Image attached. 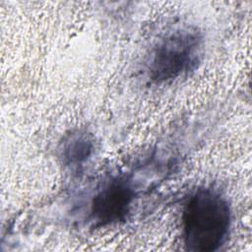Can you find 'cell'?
<instances>
[{
  "mask_svg": "<svg viewBox=\"0 0 252 252\" xmlns=\"http://www.w3.org/2000/svg\"><path fill=\"white\" fill-rule=\"evenodd\" d=\"M231 221L230 205L219 190L196 189L182 208V237L186 249L193 252L219 250L228 239Z\"/></svg>",
  "mask_w": 252,
  "mask_h": 252,
  "instance_id": "cell-1",
  "label": "cell"
},
{
  "mask_svg": "<svg viewBox=\"0 0 252 252\" xmlns=\"http://www.w3.org/2000/svg\"><path fill=\"white\" fill-rule=\"evenodd\" d=\"M204 51L203 33L194 26H183L165 33L152 48L147 75L155 85H167L195 71Z\"/></svg>",
  "mask_w": 252,
  "mask_h": 252,
  "instance_id": "cell-2",
  "label": "cell"
},
{
  "mask_svg": "<svg viewBox=\"0 0 252 252\" xmlns=\"http://www.w3.org/2000/svg\"><path fill=\"white\" fill-rule=\"evenodd\" d=\"M137 198V187L130 176L110 175L94 189L89 205V220L94 227L125 221Z\"/></svg>",
  "mask_w": 252,
  "mask_h": 252,
  "instance_id": "cell-3",
  "label": "cell"
},
{
  "mask_svg": "<svg viewBox=\"0 0 252 252\" xmlns=\"http://www.w3.org/2000/svg\"><path fill=\"white\" fill-rule=\"evenodd\" d=\"M94 142L87 131H74L67 134L59 147L62 164L72 172H79L94 154Z\"/></svg>",
  "mask_w": 252,
  "mask_h": 252,
  "instance_id": "cell-4",
  "label": "cell"
}]
</instances>
